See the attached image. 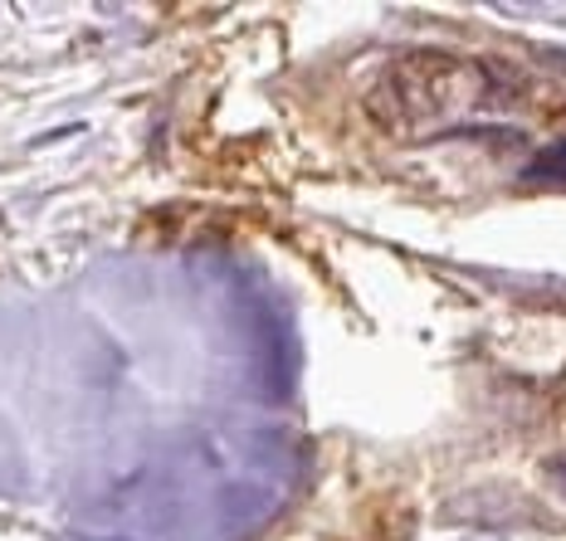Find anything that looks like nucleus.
Instances as JSON below:
<instances>
[{
  "label": "nucleus",
  "instance_id": "nucleus-2",
  "mask_svg": "<svg viewBox=\"0 0 566 541\" xmlns=\"http://www.w3.org/2000/svg\"><path fill=\"white\" fill-rule=\"evenodd\" d=\"M523 176H527V181H552V185H566V142L547 147V151H537V157H533V167H527Z\"/></svg>",
  "mask_w": 566,
  "mask_h": 541
},
{
  "label": "nucleus",
  "instance_id": "nucleus-3",
  "mask_svg": "<svg viewBox=\"0 0 566 541\" xmlns=\"http://www.w3.org/2000/svg\"><path fill=\"white\" fill-rule=\"evenodd\" d=\"M562 64H566V59H562Z\"/></svg>",
  "mask_w": 566,
  "mask_h": 541
},
{
  "label": "nucleus",
  "instance_id": "nucleus-1",
  "mask_svg": "<svg viewBox=\"0 0 566 541\" xmlns=\"http://www.w3.org/2000/svg\"><path fill=\"white\" fill-rule=\"evenodd\" d=\"M489 103L493 78L483 74V64L440 50H416L386 64L367 108L376 113V123L400 137H434L474 123L479 113H489Z\"/></svg>",
  "mask_w": 566,
  "mask_h": 541
}]
</instances>
